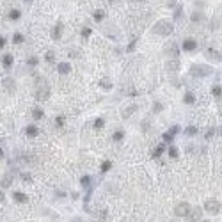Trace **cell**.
Returning a JSON list of instances; mask_svg holds the SVG:
<instances>
[{
  "label": "cell",
  "mask_w": 222,
  "mask_h": 222,
  "mask_svg": "<svg viewBox=\"0 0 222 222\" xmlns=\"http://www.w3.org/2000/svg\"><path fill=\"white\" fill-rule=\"evenodd\" d=\"M164 52H165V55L171 57V59H179V46H178L176 41H169L164 48Z\"/></svg>",
  "instance_id": "277c9868"
},
{
  "label": "cell",
  "mask_w": 222,
  "mask_h": 222,
  "mask_svg": "<svg viewBox=\"0 0 222 222\" xmlns=\"http://www.w3.org/2000/svg\"><path fill=\"white\" fill-rule=\"evenodd\" d=\"M135 110H137V105H130V107H126L124 110H121V117H123V119H128Z\"/></svg>",
  "instance_id": "e0dca14e"
},
{
  "label": "cell",
  "mask_w": 222,
  "mask_h": 222,
  "mask_svg": "<svg viewBox=\"0 0 222 222\" xmlns=\"http://www.w3.org/2000/svg\"><path fill=\"white\" fill-rule=\"evenodd\" d=\"M100 86L105 89V91H109V89H112V82H109L107 78H101V82H100Z\"/></svg>",
  "instance_id": "f1b7e54d"
},
{
  "label": "cell",
  "mask_w": 222,
  "mask_h": 222,
  "mask_svg": "<svg viewBox=\"0 0 222 222\" xmlns=\"http://www.w3.org/2000/svg\"><path fill=\"white\" fill-rule=\"evenodd\" d=\"M45 59H46V62H48V64H54V62H55V54H54V52H48Z\"/></svg>",
  "instance_id": "d6a6232c"
},
{
  "label": "cell",
  "mask_w": 222,
  "mask_h": 222,
  "mask_svg": "<svg viewBox=\"0 0 222 222\" xmlns=\"http://www.w3.org/2000/svg\"><path fill=\"white\" fill-rule=\"evenodd\" d=\"M201 208H194V210H190V213H188V220L190 222H199L201 220Z\"/></svg>",
  "instance_id": "8fae6325"
},
{
  "label": "cell",
  "mask_w": 222,
  "mask_h": 222,
  "mask_svg": "<svg viewBox=\"0 0 222 222\" xmlns=\"http://www.w3.org/2000/svg\"><path fill=\"white\" fill-rule=\"evenodd\" d=\"M181 48H183V52H187V54H194V52L197 50V41L194 37H187V39H183Z\"/></svg>",
  "instance_id": "5b68a950"
},
{
  "label": "cell",
  "mask_w": 222,
  "mask_h": 222,
  "mask_svg": "<svg viewBox=\"0 0 222 222\" xmlns=\"http://www.w3.org/2000/svg\"><path fill=\"white\" fill-rule=\"evenodd\" d=\"M22 179L23 181H32V176H30L29 172H22Z\"/></svg>",
  "instance_id": "7bdbcfd3"
},
{
  "label": "cell",
  "mask_w": 222,
  "mask_h": 222,
  "mask_svg": "<svg viewBox=\"0 0 222 222\" xmlns=\"http://www.w3.org/2000/svg\"><path fill=\"white\" fill-rule=\"evenodd\" d=\"M37 133H39V130H37V126H36L34 123H30V124H27V126H25V135H27V137H30V139L37 137Z\"/></svg>",
  "instance_id": "30bf717a"
},
{
  "label": "cell",
  "mask_w": 222,
  "mask_h": 222,
  "mask_svg": "<svg viewBox=\"0 0 222 222\" xmlns=\"http://www.w3.org/2000/svg\"><path fill=\"white\" fill-rule=\"evenodd\" d=\"M204 210L215 215V213H219V210H220V203H219L217 199H208L206 203H204Z\"/></svg>",
  "instance_id": "52a82bcc"
},
{
  "label": "cell",
  "mask_w": 222,
  "mask_h": 222,
  "mask_svg": "<svg viewBox=\"0 0 222 222\" xmlns=\"http://www.w3.org/2000/svg\"><path fill=\"white\" fill-rule=\"evenodd\" d=\"M172 139H174V135H171L169 132H167V133H164V141H165L167 144H171V142H172Z\"/></svg>",
  "instance_id": "ab89813d"
},
{
  "label": "cell",
  "mask_w": 222,
  "mask_h": 222,
  "mask_svg": "<svg viewBox=\"0 0 222 222\" xmlns=\"http://www.w3.org/2000/svg\"><path fill=\"white\" fill-rule=\"evenodd\" d=\"M185 133H187L188 137H192V135H196V133H197V128H196V126H188V128L185 130Z\"/></svg>",
  "instance_id": "74e56055"
},
{
  "label": "cell",
  "mask_w": 222,
  "mask_h": 222,
  "mask_svg": "<svg viewBox=\"0 0 222 222\" xmlns=\"http://www.w3.org/2000/svg\"><path fill=\"white\" fill-rule=\"evenodd\" d=\"M153 34L155 36H169V34H172V30H174V25H172V22H169V20H160L158 23H155L153 25Z\"/></svg>",
  "instance_id": "6da1fadb"
},
{
  "label": "cell",
  "mask_w": 222,
  "mask_h": 222,
  "mask_svg": "<svg viewBox=\"0 0 222 222\" xmlns=\"http://www.w3.org/2000/svg\"><path fill=\"white\" fill-rule=\"evenodd\" d=\"M4 87H5V91H9V92H14L16 91V82H14V78H4Z\"/></svg>",
  "instance_id": "4fadbf2b"
},
{
  "label": "cell",
  "mask_w": 222,
  "mask_h": 222,
  "mask_svg": "<svg viewBox=\"0 0 222 222\" xmlns=\"http://www.w3.org/2000/svg\"><path fill=\"white\" fill-rule=\"evenodd\" d=\"M13 197H14L16 203H27V196H25V194H22V192H14V194H13Z\"/></svg>",
  "instance_id": "484cf974"
},
{
  "label": "cell",
  "mask_w": 222,
  "mask_h": 222,
  "mask_svg": "<svg viewBox=\"0 0 222 222\" xmlns=\"http://www.w3.org/2000/svg\"><path fill=\"white\" fill-rule=\"evenodd\" d=\"M190 20H192V23H203V22H206V14L197 9V11H194L190 14Z\"/></svg>",
  "instance_id": "9c48e42d"
},
{
  "label": "cell",
  "mask_w": 222,
  "mask_h": 222,
  "mask_svg": "<svg viewBox=\"0 0 222 222\" xmlns=\"http://www.w3.org/2000/svg\"><path fill=\"white\" fill-rule=\"evenodd\" d=\"M110 167H112V162H110V160H105V162L101 164V172L105 174L107 171H110Z\"/></svg>",
  "instance_id": "4dcf8cb0"
},
{
  "label": "cell",
  "mask_w": 222,
  "mask_h": 222,
  "mask_svg": "<svg viewBox=\"0 0 222 222\" xmlns=\"http://www.w3.org/2000/svg\"><path fill=\"white\" fill-rule=\"evenodd\" d=\"M194 5L201 11V9H204V7L208 5V2H206V0H194Z\"/></svg>",
  "instance_id": "f546056e"
},
{
  "label": "cell",
  "mask_w": 222,
  "mask_h": 222,
  "mask_svg": "<svg viewBox=\"0 0 222 222\" xmlns=\"http://www.w3.org/2000/svg\"><path fill=\"white\" fill-rule=\"evenodd\" d=\"M91 34H92L91 27H82V37H89Z\"/></svg>",
  "instance_id": "8d00e7d4"
},
{
  "label": "cell",
  "mask_w": 222,
  "mask_h": 222,
  "mask_svg": "<svg viewBox=\"0 0 222 222\" xmlns=\"http://www.w3.org/2000/svg\"><path fill=\"white\" fill-rule=\"evenodd\" d=\"M80 183H82V187H89V185H91V178H89V176H84Z\"/></svg>",
  "instance_id": "b9f144b4"
},
{
  "label": "cell",
  "mask_w": 222,
  "mask_h": 222,
  "mask_svg": "<svg viewBox=\"0 0 222 222\" xmlns=\"http://www.w3.org/2000/svg\"><path fill=\"white\" fill-rule=\"evenodd\" d=\"M92 18H94V22H98V23H100V22H103L105 13H103V11H94V13H92Z\"/></svg>",
  "instance_id": "83f0119b"
},
{
  "label": "cell",
  "mask_w": 222,
  "mask_h": 222,
  "mask_svg": "<svg viewBox=\"0 0 222 222\" xmlns=\"http://www.w3.org/2000/svg\"><path fill=\"white\" fill-rule=\"evenodd\" d=\"M190 204L188 203H179V204H176V208H174V213L178 215V217H188V213H190Z\"/></svg>",
  "instance_id": "8992f818"
},
{
  "label": "cell",
  "mask_w": 222,
  "mask_h": 222,
  "mask_svg": "<svg viewBox=\"0 0 222 222\" xmlns=\"http://www.w3.org/2000/svg\"><path fill=\"white\" fill-rule=\"evenodd\" d=\"M137 41H139V37H133L132 43L128 45V48H126V50H128V52H133V48H135V45H137Z\"/></svg>",
  "instance_id": "60d3db41"
},
{
  "label": "cell",
  "mask_w": 222,
  "mask_h": 222,
  "mask_svg": "<svg viewBox=\"0 0 222 222\" xmlns=\"http://www.w3.org/2000/svg\"><path fill=\"white\" fill-rule=\"evenodd\" d=\"M164 151H165V146H164V144H160V146H158L156 149H155V151L151 153V158H158V156H160V155H162Z\"/></svg>",
  "instance_id": "4316f807"
},
{
  "label": "cell",
  "mask_w": 222,
  "mask_h": 222,
  "mask_svg": "<svg viewBox=\"0 0 222 222\" xmlns=\"http://www.w3.org/2000/svg\"><path fill=\"white\" fill-rule=\"evenodd\" d=\"M178 132H179V126H178V124H176V126H172V128L169 130V133H171V135H176Z\"/></svg>",
  "instance_id": "ee69618b"
},
{
  "label": "cell",
  "mask_w": 222,
  "mask_h": 222,
  "mask_svg": "<svg viewBox=\"0 0 222 222\" xmlns=\"http://www.w3.org/2000/svg\"><path fill=\"white\" fill-rule=\"evenodd\" d=\"M64 123H66V115H57L55 117V124L57 126H64Z\"/></svg>",
  "instance_id": "d590c367"
},
{
  "label": "cell",
  "mask_w": 222,
  "mask_h": 222,
  "mask_svg": "<svg viewBox=\"0 0 222 222\" xmlns=\"http://www.w3.org/2000/svg\"><path fill=\"white\" fill-rule=\"evenodd\" d=\"M213 133H215V130H213V128H211V130H206V139H208V137H211Z\"/></svg>",
  "instance_id": "bcb514c9"
},
{
  "label": "cell",
  "mask_w": 222,
  "mask_h": 222,
  "mask_svg": "<svg viewBox=\"0 0 222 222\" xmlns=\"http://www.w3.org/2000/svg\"><path fill=\"white\" fill-rule=\"evenodd\" d=\"M23 2H25V4H29V5H30V4H32V2H34V0H23Z\"/></svg>",
  "instance_id": "7dc6e473"
},
{
  "label": "cell",
  "mask_w": 222,
  "mask_h": 222,
  "mask_svg": "<svg viewBox=\"0 0 222 222\" xmlns=\"http://www.w3.org/2000/svg\"><path fill=\"white\" fill-rule=\"evenodd\" d=\"M211 92H213V96L220 98V96H222V87H220V86H213V89H211Z\"/></svg>",
  "instance_id": "836d02e7"
},
{
  "label": "cell",
  "mask_w": 222,
  "mask_h": 222,
  "mask_svg": "<svg viewBox=\"0 0 222 222\" xmlns=\"http://www.w3.org/2000/svg\"><path fill=\"white\" fill-rule=\"evenodd\" d=\"M219 133H220V135H222V128H219Z\"/></svg>",
  "instance_id": "681fc988"
},
{
  "label": "cell",
  "mask_w": 222,
  "mask_h": 222,
  "mask_svg": "<svg viewBox=\"0 0 222 222\" xmlns=\"http://www.w3.org/2000/svg\"><path fill=\"white\" fill-rule=\"evenodd\" d=\"M32 117H34L36 121L43 119V117H45V112H43V109H34V110H32Z\"/></svg>",
  "instance_id": "d4e9b609"
},
{
  "label": "cell",
  "mask_w": 222,
  "mask_h": 222,
  "mask_svg": "<svg viewBox=\"0 0 222 222\" xmlns=\"http://www.w3.org/2000/svg\"><path fill=\"white\" fill-rule=\"evenodd\" d=\"M162 110H164V105H162L160 101H155V105H153V112L158 114V112H162Z\"/></svg>",
  "instance_id": "e575fe53"
},
{
  "label": "cell",
  "mask_w": 222,
  "mask_h": 222,
  "mask_svg": "<svg viewBox=\"0 0 222 222\" xmlns=\"http://www.w3.org/2000/svg\"><path fill=\"white\" fill-rule=\"evenodd\" d=\"M13 64H14V57H13L11 54H5V55H2V66H4L5 69L13 68Z\"/></svg>",
  "instance_id": "7c38bea8"
},
{
  "label": "cell",
  "mask_w": 222,
  "mask_h": 222,
  "mask_svg": "<svg viewBox=\"0 0 222 222\" xmlns=\"http://www.w3.org/2000/svg\"><path fill=\"white\" fill-rule=\"evenodd\" d=\"M62 32H64V23L57 22V23H55V27L52 29V37H54L55 41H59V39L62 37Z\"/></svg>",
  "instance_id": "ba28073f"
},
{
  "label": "cell",
  "mask_w": 222,
  "mask_h": 222,
  "mask_svg": "<svg viewBox=\"0 0 222 222\" xmlns=\"http://www.w3.org/2000/svg\"><path fill=\"white\" fill-rule=\"evenodd\" d=\"M204 55L206 59H211V60H222V54H217V50H206L204 52Z\"/></svg>",
  "instance_id": "9a60e30c"
},
{
  "label": "cell",
  "mask_w": 222,
  "mask_h": 222,
  "mask_svg": "<svg viewBox=\"0 0 222 222\" xmlns=\"http://www.w3.org/2000/svg\"><path fill=\"white\" fill-rule=\"evenodd\" d=\"M20 18H22V11H20V9H9L7 20H11V22H18Z\"/></svg>",
  "instance_id": "5bb4252c"
},
{
  "label": "cell",
  "mask_w": 222,
  "mask_h": 222,
  "mask_svg": "<svg viewBox=\"0 0 222 222\" xmlns=\"http://www.w3.org/2000/svg\"><path fill=\"white\" fill-rule=\"evenodd\" d=\"M48 94H50V86L39 78L37 87H36V100L37 101H45V100H48Z\"/></svg>",
  "instance_id": "3957f363"
},
{
  "label": "cell",
  "mask_w": 222,
  "mask_h": 222,
  "mask_svg": "<svg viewBox=\"0 0 222 222\" xmlns=\"http://www.w3.org/2000/svg\"><path fill=\"white\" fill-rule=\"evenodd\" d=\"M183 101L187 103V105H194L196 103V96L192 92H185V96H183Z\"/></svg>",
  "instance_id": "7402d4cb"
},
{
  "label": "cell",
  "mask_w": 222,
  "mask_h": 222,
  "mask_svg": "<svg viewBox=\"0 0 222 222\" xmlns=\"http://www.w3.org/2000/svg\"><path fill=\"white\" fill-rule=\"evenodd\" d=\"M0 201H4V194L2 192H0Z\"/></svg>",
  "instance_id": "c3c4849f"
},
{
  "label": "cell",
  "mask_w": 222,
  "mask_h": 222,
  "mask_svg": "<svg viewBox=\"0 0 222 222\" xmlns=\"http://www.w3.org/2000/svg\"><path fill=\"white\" fill-rule=\"evenodd\" d=\"M103 124H105V121H103L101 117H98V119H94V128H103Z\"/></svg>",
  "instance_id": "f35d334b"
},
{
  "label": "cell",
  "mask_w": 222,
  "mask_h": 222,
  "mask_svg": "<svg viewBox=\"0 0 222 222\" xmlns=\"http://www.w3.org/2000/svg\"><path fill=\"white\" fill-rule=\"evenodd\" d=\"M39 64V59H37V55H30L29 59H27V66L29 68H36Z\"/></svg>",
  "instance_id": "44dd1931"
},
{
  "label": "cell",
  "mask_w": 222,
  "mask_h": 222,
  "mask_svg": "<svg viewBox=\"0 0 222 222\" xmlns=\"http://www.w3.org/2000/svg\"><path fill=\"white\" fill-rule=\"evenodd\" d=\"M5 43H7V39H5L4 36H0V50H2V48L5 46Z\"/></svg>",
  "instance_id": "f6af8a7d"
},
{
  "label": "cell",
  "mask_w": 222,
  "mask_h": 222,
  "mask_svg": "<svg viewBox=\"0 0 222 222\" xmlns=\"http://www.w3.org/2000/svg\"><path fill=\"white\" fill-rule=\"evenodd\" d=\"M23 41H25V37H23L22 32H14V36H13V43L14 45H22Z\"/></svg>",
  "instance_id": "cb8c5ba5"
},
{
  "label": "cell",
  "mask_w": 222,
  "mask_h": 222,
  "mask_svg": "<svg viewBox=\"0 0 222 222\" xmlns=\"http://www.w3.org/2000/svg\"><path fill=\"white\" fill-rule=\"evenodd\" d=\"M167 69L169 71H178L179 69V59H171L167 62Z\"/></svg>",
  "instance_id": "ac0fdd59"
},
{
  "label": "cell",
  "mask_w": 222,
  "mask_h": 222,
  "mask_svg": "<svg viewBox=\"0 0 222 222\" xmlns=\"http://www.w3.org/2000/svg\"><path fill=\"white\" fill-rule=\"evenodd\" d=\"M167 151H169V156H171V158H178V155H179L178 153V147H174V146H171Z\"/></svg>",
  "instance_id": "1f68e13d"
},
{
  "label": "cell",
  "mask_w": 222,
  "mask_h": 222,
  "mask_svg": "<svg viewBox=\"0 0 222 222\" xmlns=\"http://www.w3.org/2000/svg\"><path fill=\"white\" fill-rule=\"evenodd\" d=\"M213 73V69H211L210 66H204V64H194L192 68H190V75H192L194 78H203V77H208Z\"/></svg>",
  "instance_id": "7a4b0ae2"
},
{
  "label": "cell",
  "mask_w": 222,
  "mask_h": 222,
  "mask_svg": "<svg viewBox=\"0 0 222 222\" xmlns=\"http://www.w3.org/2000/svg\"><path fill=\"white\" fill-rule=\"evenodd\" d=\"M57 71H59V75H68V73L71 71V66L68 64V62H59V64H57Z\"/></svg>",
  "instance_id": "2e32d148"
},
{
  "label": "cell",
  "mask_w": 222,
  "mask_h": 222,
  "mask_svg": "<svg viewBox=\"0 0 222 222\" xmlns=\"http://www.w3.org/2000/svg\"><path fill=\"white\" fill-rule=\"evenodd\" d=\"M123 137H124V130L117 128V130L114 132V135H112V141H115V142H121V141H123Z\"/></svg>",
  "instance_id": "d6986e66"
},
{
  "label": "cell",
  "mask_w": 222,
  "mask_h": 222,
  "mask_svg": "<svg viewBox=\"0 0 222 222\" xmlns=\"http://www.w3.org/2000/svg\"><path fill=\"white\" fill-rule=\"evenodd\" d=\"M11 183H13V176H11V174H5V176H4V179H2V181H0V185H2L4 188L11 187Z\"/></svg>",
  "instance_id": "603a6c76"
},
{
  "label": "cell",
  "mask_w": 222,
  "mask_h": 222,
  "mask_svg": "<svg viewBox=\"0 0 222 222\" xmlns=\"http://www.w3.org/2000/svg\"><path fill=\"white\" fill-rule=\"evenodd\" d=\"M181 16H183V5L179 4V5H176V7H174V22L181 20Z\"/></svg>",
  "instance_id": "ffe728a7"
}]
</instances>
